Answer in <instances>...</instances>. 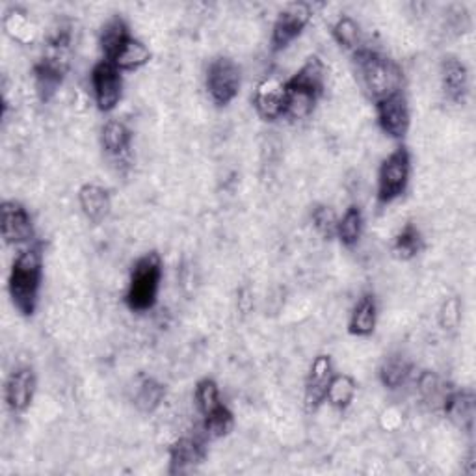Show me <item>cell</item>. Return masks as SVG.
I'll use <instances>...</instances> for the list:
<instances>
[{"label":"cell","instance_id":"cell-1","mask_svg":"<svg viewBox=\"0 0 476 476\" xmlns=\"http://www.w3.org/2000/svg\"><path fill=\"white\" fill-rule=\"evenodd\" d=\"M43 277V246L32 244L13 260L8 289L13 307L22 317H32L38 307V296Z\"/></svg>","mask_w":476,"mask_h":476},{"label":"cell","instance_id":"cell-2","mask_svg":"<svg viewBox=\"0 0 476 476\" xmlns=\"http://www.w3.org/2000/svg\"><path fill=\"white\" fill-rule=\"evenodd\" d=\"M355 73L372 101H382L402 91L404 75L400 65L389 56L370 49H357L353 55Z\"/></svg>","mask_w":476,"mask_h":476},{"label":"cell","instance_id":"cell-3","mask_svg":"<svg viewBox=\"0 0 476 476\" xmlns=\"http://www.w3.org/2000/svg\"><path fill=\"white\" fill-rule=\"evenodd\" d=\"M162 281V257L157 251H148L141 255L132 270L129 279V289L125 302L131 311L146 313L155 307L158 298V289Z\"/></svg>","mask_w":476,"mask_h":476},{"label":"cell","instance_id":"cell-4","mask_svg":"<svg viewBox=\"0 0 476 476\" xmlns=\"http://www.w3.org/2000/svg\"><path fill=\"white\" fill-rule=\"evenodd\" d=\"M412 175V155L408 148L395 149L379 166L378 172V201L391 203L406 192Z\"/></svg>","mask_w":476,"mask_h":476},{"label":"cell","instance_id":"cell-5","mask_svg":"<svg viewBox=\"0 0 476 476\" xmlns=\"http://www.w3.org/2000/svg\"><path fill=\"white\" fill-rule=\"evenodd\" d=\"M241 67L231 58H217L212 60L207 69V89L212 101L225 106L229 105L238 91H241Z\"/></svg>","mask_w":476,"mask_h":476},{"label":"cell","instance_id":"cell-6","mask_svg":"<svg viewBox=\"0 0 476 476\" xmlns=\"http://www.w3.org/2000/svg\"><path fill=\"white\" fill-rule=\"evenodd\" d=\"M91 86L95 103L101 112H112L122 101V71L114 64L103 60L95 65L91 71Z\"/></svg>","mask_w":476,"mask_h":476},{"label":"cell","instance_id":"cell-7","mask_svg":"<svg viewBox=\"0 0 476 476\" xmlns=\"http://www.w3.org/2000/svg\"><path fill=\"white\" fill-rule=\"evenodd\" d=\"M311 21V8L305 3H294L285 8L276 22H274V30H272V51L279 53L287 47L303 32V29L309 25Z\"/></svg>","mask_w":476,"mask_h":476},{"label":"cell","instance_id":"cell-8","mask_svg":"<svg viewBox=\"0 0 476 476\" xmlns=\"http://www.w3.org/2000/svg\"><path fill=\"white\" fill-rule=\"evenodd\" d=\"M376 114H378V123L382 127V131L395 138L402 140L410 131L412 115H410V105L406 95L402 91L389 95V98L376 103Z\"/></svg>","mask_w":476,"mask_h":476},{"label":"cell","instance_id":"cell-9","mask_svg":"<svg viewBox=\"0 0 476 476\" xmlns=\"http://www.w3.org/2000/svg\"><path fill=\"white\" fill-rule=\"evenodd\" d=\"M253 105L265 122H276L285 115V108H287V86L279 77H267L255 89Z\"/></svg>","mask_w":476,"mask_h":476},{"label":"cell","instance_id":"cell-10","mask_svg":"<svg viewBox=\"0 0 476 476\" xmlns=\"http://www.w3.org/2000/svg\"><path fill=\"white\" fill-rule=\"evenodd\" d=\"M67 73V58L47 55L34 65V82L38 98L49 103L58 93Z\"/></svg>","mask_w":476,"mask_h":476},{"label":"cell","instance_id":"cell-11","mask_svg":"<svg viewBox=\"0 0 476 476\" xmlns=\"http://www.w3.org/2000/svg\"><path fill=\"white\" fill-rule=\"evenodd\" d=\"M3 238L6 244H27L34 238L32 217L19 201L3 203Z\"/></svg>","mask_w":476,"mask_h":476},{"label":"cell","instance_id":"cell-12","mask_svg":"<svg viewBox=\"0 0 476 476\" xmlns=\"http://www.w3.org/2000/svg\"><path fill=\"white\" fill-rule=\"evenodd\" d=\"M331 378H333L331 357L326 353L317 355L311 369H309V376L305 382V408L309 412L319 410L320 404L326 400Z\"/></svg>","mask_w":476,"mask_h":476},{"label":"cell","instance_id":"cell-13","mask_svg":"<svg viewBox=\"0 0 476 476\" xmlns=\"http://www.w3.org/2000/svg\"><path fill=\"white\" fill-rule=\"evenodd\" d=\"M36 393V374L30 367L15 369L6 382V404L13 413L29 410Z\"/></svg>","mask_w":476,"mask_h":476},{"label":"cell","instance_id":"cell-14","mask_svg":"<svg viewBox=\"0 0 476 476\" xmlns=\"http://www.w3.org/2000/svg\"><path fill=\"white\" fill-rule=\"evenodd\" d=\"M441 84L450 103L463 105L469 95V71L465 64L458 58H445L441 64Z\"/></svg>","mask_w":476,"mask_h":476},{"label":"cell","instance_id":"cell-15","mask_svg":"<svg viewBox=\"0 0 476 476\" xmlns=\"http://www.w3.org/2000/svg\"><path fill=\"white\" fill-rule=\"evenodd\" d=\"M207 448L203 441L181 438L170 446V474H181L203 463Z\"/></svg>","mask_w":476,"mask_h":476},{"label":"cell","instance_id":"cell-16","mask_svg":"<svg viewBox=\"0 0 476 476\" xmlns=\"http://www.w3.org/2000/svg\"><path fill=\"white\" fill-rule=\"evenodd\" d=\"M285 84L291 89L311 93L320 99L326 86V65L319 56L307 58V62L298 69V73Z\"/></svg>","mask_w":476,"mask_h":476},{"label":"cell","instance_id":"cell-17","mask_svg":"<svg viewBox=\"0 0 476 476\" xmlns=\"http://www.w3.org/2000/svg\"><path fill=\"white\" fill-rule=\"evenodd\" d=\"M79 203L84 217L93 224H101L112 208L108 190L99 184H84L79 190Z\"/></svg>","mask_w":476,"mask_h":476},{"label":"cell","instance_id":"cell-18","mask_svg":"<svg viewBox=\"0 0 476 476\" xmlns=\"http://www.w3.org/2000/svg\"><path fill=\"white\" fill-rule=\"evenodd\" d=\"M441 408L456 426L471 430L474 421V395L471 391H450Z\"/></svg>","mask_w":476,"mask_h":476},{"label":"cell","instance_id":"cell-19","mask_svg":"<svg viewBox=\"0 0 476 476\" xmlns=\"http://www.w3.org/2000/svg\"><path fill=\"white\" fill-rule=\"evenodd\" d=\"M376 319H378V307L374 296L363 294L353 307L348 331L355 337H369L374 333Z\"/></svg>","mask_w":476,"mask_h":476},{"label":"cell","instance_id":"cell-20","mask_svg":"<svg viewBox=\"0 0 476 476\" xmlns=\"http://www.w3.org/2000/svg\"><path fill=\"white\" fill-rule=\"evenodd\" d=\"M131 30L127 21L123 17H112L105 22V27L101 29V36H99V45H101V51L106 58V62H110L122 47L131 39Z\"/></svg>","mask_w":476,"mask_h":476},{"label":"cell","instance_id":"cell-21","mask_svg":"<svg viewBox=\"0 0 476 476\" xmlns=\"http://www.w3.org/2000/svg\"><path fill=\"white\" fill-rule=\"evenodd\" d=\"M3 27H4V32L21 45H30L36 41L38 29L25 10H21V8L8 10L3 19Z\"/></svg>","mask_w":476,"mask_h":476},{"label":"cell","instance_id":"cell-22","mask_svg":"<svg viewBox=\"0 0 476 476\" xmlns=\"http://www.w3.org/2000/svg\"><path fill=\"white\" fill-rule=\"evenodd\" d=\"M149 60H151L149 47L136 38H131L110 60V64H114L119 71H134L149 64Z\"/></svg>","mask_w":476,"mask_h":476},{"label":"cell","instance_id":"cell-23","mask_svg":"<svg viewBox=\"0 0 476 476\" xmlns=\"http://www.w3.org/2000/svg\"><path fill=\"white\" fill-rule=\"evenodd\" d=\"M101 140H103V148H105V151L108 155L123 157L131 149L132 132H131V129L125 123L115 122V119H114V122H108L103 127Z\"/></svg>","mask_w":476,"mask_h":476},{"label":"cell","instance_id":"cell-24","mask_svg":"<svg viewBox=\"0 0 476 476\" xmlns=\"http://www.w3.org/2000/svg\"><path fill=\"white\" fill-rule=\"evenodd\" d=\"M355 391H357V386H355V379L352 376L337 374V376L331 378L327 393H326V400L336 410L344 412L353 402Z\"/></svg>","mask_w":476,"mask_h":476},{"label":"cell","instance_id":"cell-25","mask_svg":"<svg viewBox=\"0 0 476 476\" xmlns=\"http://www.w3.org/2000/svg\"><path fill=\"white\" fill-rule=\"evenodd\" d=\"M166 396V387L155 378H144L140 382L136 395H134V406L141 413H153Z\"/></svg>","mask_w":476,"mask_h":476},{"label":"cell","instance_id":"cell-26","mask_svg":"<svg viewBox=\"0 0 476 476\" xmlns=\"http://www.w3.org/2000/svg\"><path fill=\"white\" fill-rule=\"evenodd\" d=\"M412 374V363L402 355H391L384 361L382 369H379V379L387 389H400L408 382Z\"/></svg>","mask_w":476,"mask_h":476},{"label":"cell","instance_id":"cell-27","mask_svg":"<svg viewBox=\"0 0 476 476\" xmlns=\"http://www.w3.org/2000/svg\"><path fill=\"white\" fill-rule=\"evenodd\" d=\"M363 234V214L360 207L352 205L337 224V236L346 248H353Z\"/></svg>","mask_w":476,"mask_h":476},{"label":"cell","instance_id":"cell-28","mask_svg":"<svg viewBox=\"0 0 476 476\" xmlns=\"http://www.w3.org/2000/svg\"><path fill=\"white\" fill-rule=\"evenodd\" d=\"M424 248V241H422V234L421 231L413 225L408 224L404 227L396 238H395V244H393V251L398 259L402 260H410L413 257H417Z\"/></svg>","mask_w":476,"mask_h":476},{"label":"cell","instance_id":"cell-29","mask_svg":"<svg viewBox=\"0 0 476 476\" xmlns=\"http://www.w3.org/2000/svg\"><path fill=\"white\" fill-rule=\"evenodd\" d=\"M196 402H198V408L203 413V417L220 410L224 406V402L220 396L218 384L210 378H203L201 382H198V386H196Z\"/></svg>","mask_w":476,"mask_h":476},{"label":"cell","instance_id":"cell-30","mask_svg":"<svg viewBox=\"0 0 476 476\" xmlns=\"http://www.w3.org/2000/svg\"><path fill=\"white\" fill-rule=\"evenodd\" d=\"M233 426H234L233 413L225 406H222L220 410H217L214 413L205 417L203 430H205L208 439H222V438L231 434Z\"/></svg>","mask_w":476,"mask_h":476},{"label":"cell","instance_id":"cell-31","mask_svg":"<svg viewBox=\"0 0 476 476\" xmlns=\"http://www.w3.org/2000/svg\"><path fill=\"white\" fill-rule=\"evenodd\" d=\"M333 38L344 49L357 51V45H360V25L352 17L344 15L333 25Z\"/></svg>","mask_w":476,"mask_h":476},{"label":"cell","instance_id":"cell-32","mask_svg":"<svg viewBox=\"0 0 476 476\" xmlns=\"http://www.w3.org/2000/svg\"><path fill=\"white\" fill-rule=\"evenodd\" d=\"M311 220H313V225L315 229L319 231V234H322L324 238H333V236H337V217H336V212H333L331 207L327 205H317L311 212Z\"/></svg>","mask_w":476,"mask_h":476},{"label":"cell","instance_id":"cell-33","mask_svg":"<svg viewBox=\"0 0 476 476\" xmlns=\"http://www.w3.org/2000/svg\"><path fill=\"white\" fill-rule=\"evenodd\" d=\"M462 320V305L456 296H450L445 300L439 311V324L446 331H455Z\"/></svg>","mask_w":476,"mask_h":476}]
</instances>
